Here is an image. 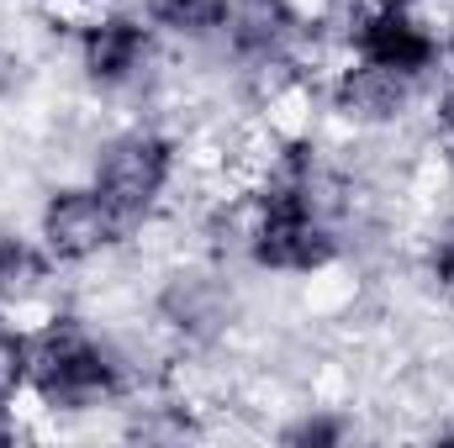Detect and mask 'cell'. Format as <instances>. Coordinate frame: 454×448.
<instances>
[{
    "mask_svg": "<svg viewBox=\"0 0 454 448\" xmlns=\"http://www.w3.org/2000/svg\"><path fill=\"white\" fill-rule=\"evenodd\" d=\"M127 217L106 201V190L90 180V185H69V190H53L43 217H37V248L53 259V264H85L96 253H106L112 243L127 237Z\"/></svg>",
    "mask_w": 454,
    "mask_h": 448,
    "instance_id": "3",
    "label": "cell"
},
{
    "mask_svg": "<svg viewBox=\"0 0 454 448\" xmlns=\"http://www.w3.org/2000/svg\"><path fill=\"white\" fill-rule=\"evenodd\" d=\"M159 312H164L169 328H180L185 337H212L227 322V290L212 274H180V280H169Z\"/></svg>",
    "mask_w": 454,
    "mask_h": 448,
    "instance_id": "7",
    "label": "cell"
},
{
    "mask_svg": "<svg viewBox=\"0 0 454 448\" xmlns=\"http://www.w3.org/2000/svg\"><path fill=\"white\" fill-rule=\"evenodd\" d=\"M375 5H412V0H375Z\"/></svg>",
    "mask_w": 454,
    "mask_h": 448,
    "instance_id": "11",
    "label": "cell"
},
{
    "mask_svg": "<svg viewBox=\"0 0 454 448\" xmlns=\"http://www.w3.org/2000/svg\"><path fill=\"white\" fill-rule=\"evenodd\" d=\"M428 264H434V274L444 280V285H454V222L434 237V253H428Z\"/></svg>",
    "mask_w": 454,
    "mask_h": 448,
    "instance_id": "9",
    "label": "cell"
},
{
    "mask_svg": "<svg viewBox=\"0 0 454 448\" xmlns=\"http://www.w3.org/2000/svg\"><path fill=\"white\" fill-rule=\"evenodd\" d=\"M439 121H444V132L454 137V90L444 96V101H439Z\"/></svg>",
    "mask_w": 454,
    "mask_h": 448,
    "instance_id": "10",
    "label": "cell"
},
{
    "mask_svg": "<svg viewBox=\"0 0 454 448\" xmlns=\"http://www.w3.org/2000/svg\"><path fill=\"white\" fill-rule=\"evenodd\" d=\"M32 385V337L0 322V406Z\"/></svg>",
    "mask_w": 454,
    "mask_h": 448,
    "instance_id": "8",
    "label": "cell"
},
{
    "mask_svg": "<svg viewBox=\"0 0 454 448\" xmlns=\"http://www.w3.org/2000/svg\"><path fill=\"white\" fill-rule=\"evenodd\" d=\"M412 90H418V80L354 58L348 69H339V80H333V106L343 116H354V121H396L402 106L412 101Z\"/></svg>",
    "mask_w": 454,
    "mask_h": 448,
    "instance_id": "6",
    "label": "cell"
},
{
    "mask_svg": "<svg viewBox=\"0 0 454 448\" xmlns=\"http://www.w3.org/2000/svg\"><path fill=\"white\" fill-rule=\"evenodd\" d=\"M32 390L48 406L85 412L121 390V364L74 317H53L32 337Z\"/></svg>",
    "mask_w": 454,
    "mask_h": 448,
    "instance_id": "1",
    "label": "cell"
},
{
    "mask_svg": "<svg viewBox=\"0 0 454 448\" xmlns=\"http://www.w3.org/2000/svg\"><path fill=\"white\" fill-rule=\"evenodd\" d=\"M80 58L85 74L101 85H127L148 64V27L137 16H101L80 32Z\"/></svg>",
    "mask_w": 454,
    "mask_h": 448,
    "instance_id": "5",
    "label": "cell"
},
{
    "mask_svg": "<svg viewBox=\"0 0 454 448\" xmlns=\"http://www.w3.org/2000/svg\"><path fill=\"white\" fill-rule=\"evenodd\" d=\"M90 180L106 190V201L127 222H137V217H148L164 201V190L175 180V143L159 137V132L132 127V132H121V137H112L101 148Z\"/></svg>",
    "mask_w": 454,
    "mask_h": 448,
    "instance_id": "2",
    "label": "cell"
},
{
    "mask_svg": "<svg viewBox=\"0 0 454 448\" xmlns=\"http://www.w3.org/2000/svg\"><path fill=\"white\" fill-rule=\"evenodd\" d=\"M348 53L375 69H396L407 80H423L439 64V37L412 16V5H370L348 27Z\"/></svg>",
    "mask_w": 454,
    "mask_h": 448,
    "instance_id": "4",
    "label": "cell"
}]
</instances>
